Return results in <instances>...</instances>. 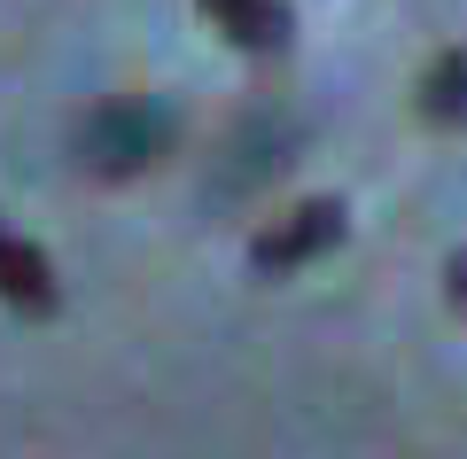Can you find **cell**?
<instances>
[{
	"label": "cell",
	"instance_id": "5",
	"mask_svg": "<svg viewBox=\"0 0 467 459\" xmlns=\"http://www.w3.org/2000/svg\"><path fill=\"white\" fill-rule=\"evenodd\" d=\"M429 125H467V47L436 55L429 70H420V101H413Z\"/></svg>",
	"mask_w": 467,
	"mask_h": 459
},
{
	"label": "cell",
	"instance_id": "1",
	"mask_svg": "<svg viewBox=\"0 0 467 459\" xmlns=\"http://www.w3.org/2000/svg\"><path fill=\"white\" fill-rule=\"evenodd\" d=\"M171 141H180V117L164 101H101L78 125V156L94 180H133L156 156H171Z\"/></svg>",
	"mask_w": 467,
	"mask_h": 459
},
{
	"label": "cell",
	"instance_id": "2",
	"mask_svg": "<svg viewBox=\"0 0 467 459\" xmlns=\"http://www.w3.org/2000/svg\"><path fill=\"white\" fill-rule=\"evenodd\" d=\"M335 242H343V203H335V195H312L304 211H288L281 226H265V234H257V249H250V257H257V273H273V280H281V273H296V265L327 257Z\"/></svg>",
	"mask_w": 467,
	"mask_h": 459
},
{
	"label": "cell",
	"instance_id": "3",
	"mask_svg": "<svg viewBox=\"0 0 467 459\" xmlns=\"http://www.w3.org/2000/svg\"><path fill=\"white\" fill-rule=\"evenodd\" d=\"M0 296L16 304V312H55L63 304V280H55V265L39 257V242H24L16 226H0Z\"/></svg>",
	"mask_w": 467,
	"mask_h": 459
},
{
	"label": "cell",
	"instance_id": "4",
	"mask_svg": "<svg viewBox=\"0 0 467 459\" xmlns=\"http://www.w3.org/2000/svg\"><path fill=\"white\" fill-rule=\"evenodd\" d=\"M218 24H226V39L234 47H257V55H273L288 39V0H202Z\"/></svg>",
	"mask_w": 467,
	"mask_h": 459
},
{
	"label": "cell",
	"instance_id": "6",
	"mask_svg": "<svg viewBox=\"0 0 467 459\" xmlns=\"http://www.w3.org/2000/svg\"><path fill=\"white\" fill-rule=\"evenodd\" d=\"M444 280H451V304H460V312H467V249H460V257L444 265Z\"/></svg>",
	"mask_w": 467,
	"mask_h": 459
}]
</instances>
